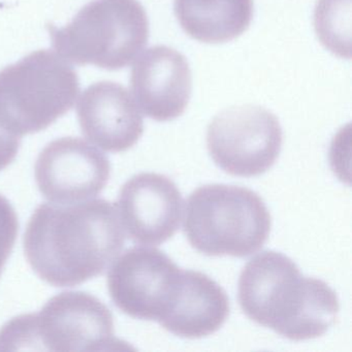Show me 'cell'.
I'll list each match as a JSON object with an SVG mask.
<instances>
[{"label":"cell","mask_w":352,"mask_h":352,"mask_svg":"<svg viewBox=\"0 0 352 352\" xmlns=\"http://www.w3.org/2000/svg\"><path fill=\"white\" fill-rule=\"evenodd\" d=\"M124 243L116 206L94 199L42 204L30 217L23 240L30 267L55 287H74L102 275Z\"/></svg>","instance_id":"6da1fadb"},{"label":"cell","mask_w":352,"mask_h":352,"mask_svg":"<svg viewBox=\"0 0 352 352\" xmlns=\"http://www.w3.org/2000/svg\"><path fill=\"white\" fill-rule=\"evenodd\" d=\"M238 292L249 319L292 341L324 335L340 310L337 294L325 282L305 277L294 261L275 251L247 263Z\"/></svg>","instance_id":"7a4b0ae2"},{"label":"cell","mask_w":352,"mask_h":352,"mask_svg":"<svg viewBox=\"0 0 352 352\" xmlns=\"http://www.w3.org/2000/svg\"><path fill=\"white\" fill-rule=\"evenodd\" d=\"M115 337L114 317L96 296L65 292L38 313L20 315L0 329V350L79 352L126 350Z\"/></svg>","instance_id":"3957f363"},{"label":"cell","mask_w":352,"mask_h":352,"mask_svg":"<svg viewBox=\"0 0 352 352\" xmlns=\"http://www.w3.org/2000/svg\"><path fill=\"white\" fill-rule=\"evenodd\" d=\"M272 217L263 199L246 187L208 184L195 189L185 209V236L208 256L246 257L263 248Z\"/></svg>","instance_id":"277c9868"},{"label":"cell","mask_w":352,"mask_h":352,"mask_svg":"<svg viewBox=\"0 0 352 352\" xmlns=\"http://www.w3.org/2000/svg\"><path fill=\"white\" fill-rule=\"evenodd\" d=\"M79 79L57 52L41 50L0 72V126L12 135L40 133L67 114Z\"/></svg>","instance_id":"5b68a950"},{"label":"cell","mask_w":352,"mask_h":352,"mask_svg":"<svg viewBox=\"0 0 352 352\" xmlns=\"http://www.w3.org/2000/svg\"><path fill=\"white\" fill-rule=\"evenodd\" d=\"M53 46L69 63L118 71L141 54L149 21L138 0H94L65 26L50 28Z\"/></svg>","instance_id":"8992f818"},{"label":"cell","mask_w":352,"mask_h":352,"mask_svg":"<svg viewBox=\"0 0 352 352\" xmlns=\"http://www.w3.org/2000/svg\"><path fill=\"white\" fill-rule=\"evenodd\" d=\"M277 117L253 104L232 107L214 117L207 147L216 164L232 176L257 177L275 164L282 147Z\"/></svg>","instance_id":"52a82bcc"},{"label":"cell","mask_w":352,"mask_h":352,"mask_svg":"<svg viewBox=\"0 0 352 352\" xmlns=\"http://www.w3.org/2000/svg\"><path fill=\"white\" fill-rule=\"evenodd\" d=\"M182 274L160 249L133 247L111 265L107 284L111 298L124 314L160 322L176 302Z\"/></svg>","instance_id":"ba28073f"},{"label":"cell","mask_w":352,"mask_h":352,"mask_svg":"<svg viewBox=\"0 0 352 352\" xmlns=\"http://www.w3.org/2000/svg\"><path fill=\"white\" fill-rule=\"evenodd\" d=\"M111 162L94 144L65 137L49 143L34 166L36 185L45 199L54 204H74L94 199L111 177Z\"/></svg>","instance_id":"9c48e42d"},{"label":"cell","mask_w":352,"mask_h":352,"mask_svg":"<svg viewBox=\"0 0 352 352\" xmlns=\"http://www.w3.org/2000/svg\"><path fill=\"white\" fill-rule=\"evenodd\" d=\"M116 208L125 236L135 244L156 246L179 230L183 199L168 177L141 173L121 187Z\"/></svg>","instance_id":"30bf717a"},{"label":"cell","mask_w":352,"mask_h":352,"mask_svg":"<svg viewBox=\"0 0 352 352\" xmlns=\"http://www.w3.org/2000/svg\"><path fill=\"white\" fill-rule=\"evenodd\" d=\"M131 86L140 110L153 120L166 122L186 110L192 75L184 55L170 47L155 46L133 65Z\"/></svg>","instance_id":"8fae6325"},{"label":"cell","mask_w":352,"mask_h":352,"mask_svg":"<svg viewBox=\"0 0 352 352\" xmlns=\"http://www.w3.org/2000/svg\"><path fill=\"white\" fill-rule=\"evenodd\" d=\"M77 112L83 135L104 151H127L144 133L137 102L126 88L114 82L89 86L80 96Z\"/></svg>","instance_id":"7c38bea8"},{"label":"cell","mask_w":352,"mask_h":352,"mask_svg":"<svg viewBox=\"0 0 352 352\" xmlns=\"http://www.w3.org/2000/svg\"><path fill=\"white\" fill-rule=\"evenodd\" d=\"M228 315L226 290L201 272L183 270L176 302L160 324L178 337L199 339L216 333Z\"/></svg>","instance_id":"4fadbf2b"},{"label":"cell","mask_w":352,"mask_h":352,"mask_svg":"<svg viewBox=\"0 0 352 352\" xmlns=\"http://www.w3.org/2000/svg\"><path fill=\"white\" fill-rule=\"evenodd\" d=\"M253 0H175L181 28L193 40L223 44L242 36L253 17Z\"/></svg>","instance_id":"5bb4252c"},{"label":"cell","mask_w":352,"mask_h":352,"mask_svg":"<svg viewBox=\"0 0 352 352\" xmlns=\"http://www.w3.org/2000/svg\"><path fill=\"white\" fill-rule=\"evenodd\" d=\"M314 25L327 50L341 58H351V0H318Z\"/></svg>","instance_id":"9a60e30c"},{"label":"cell","mask_w":352,"mask_h":352,"mask_svg":"<svg viewBox=\"0 0 352 352\" xmlns=\"http://www.w3.org/2000/svg\"><path fill=\"white\" fill-rule=\"evenodd\" d=\"M19 232V220L13 206L0 195V276L11 256Z\"/></svg>","instance_id":"2e32d148"}]
</instances>
